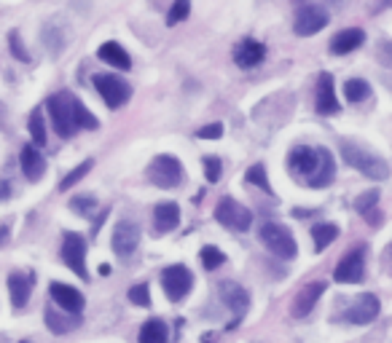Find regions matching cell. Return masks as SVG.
<instances>
[{
  "instance_id": "1",
  "label": "cell",
  "mask_w": 392,
  "mask_h": 343,
  "mask_svg": "<svg viewBox=\"0 0 392 343\" xmlns=\"http://www.w3.org/2000/svg\"><path fill=\"white\" fill-rule=\"evenodd\" d=\"M341 159L350 164L352 169H357L360 174L371 177V180H387L390 177V167L387 161L368 153L363 148L352 145V143H341Z\"/></svg>"
},
{
  "instance_id": "2",
  "label": "cell",
  "mask_w": 392,
  "mask_h": 343,
  "mask_svg": "<svg viewBox=\"0 0 392 343\" xmlns=\"http://www.w3.org/2000/svg\"><path fill=\"white\" fill-rule=\"evenodd\" d=\"M76 100L78 97H73L70 92H62V94H54L46 107H49V116H52V124H54L57 134L62 137V140H70L73 134L78 132V124H76Z\"/></svg>"
},
{
  "instance_id": "3",
  "label": "cell",
  "mask_w": 392,
  "mask_h": 343,
  "mask_svg": "<svg viewBox=\"0 0 392 343\" xmlns=\"http://www.w3.org/2000/svg\"><path fill=\"white\" fill-rule=\"evenodd\" d=\"M258 239H261V244H263L266 250L274 252V255L283 258V260H293L298 255V244H296V239H293V234H290L285 225L274 223V220L261 225Z\"/></svg>"
},
{
  "instance_id": "4",
  "label": "cell",
  "mask_w": 392,
  "mask_h": 343,
  "mask_svg": "<svg viewBox=\"0 0 392 343\" xmlns=\"http://www.w3.org/2000/svg\"><path fill=\"white\" fill-rule=\"evenodd\" d=\"M95 89L100 92V97L105 100V105L110 110L124 107L129 102V97H132V86L124 78H119V76H113V73H100V76H95Z\"/></svg>"
},
{
  "instance_id": "5",
  "label": "cell",
  "mask_w": 392,
  "mask_h": 343,
  "mask_svg": "<svg viewBox=\"0 0 392 343\" xmlns=\"http://www.w3.org/2000/svg\"><path fill=\"white\" fill-rule=\"evenodd\" d=\"M215 220L220 225H226L229 231L244 234V231L253 225V215H250V210H247L244 204L234 201L231 196H223L215 207Z\"/></svg>"
},
{
  "instance_id": "6",
  "label": "cell",
  "mask_w": 392,
  "mask_h": 343,
  "mask_svg": "<svg viewBox=\"0 0 392 343\" xmlns=\"http://www.w3.org/2000/svg\"><path fill=\"white\" fill-rule=\"evenodd\" d=\"M183 164L175 159V156H156V159L150 161L148 167V180L156 188H177V185L183 183Z\"/></svg>"
},
{
  "instance_id": "7",
  "label": "cell",
  "mask_w": 392,
  "mask_h": 343,
  "mask_svg": "<svg viewBox=\"0 0 392 343\" xmlns=\"http://www.w3.org/2000/svg\"><path fill=\"white\" fill-rule=\"evenodd\" d=\"M328 25V13L314 6V3H296V19H293V30L301 38H309V35H317L323 27Z\"/></svg>"
},
{
  "instance_id": "8",
  "label": "cell",
  "mask_w": 392,
  "mask_h": 343,
  "mask_svg": "<svg viewBox=\"0 0 392 343\" xmlns=\"http://www.w3.org/2000/svg\"><path fill=\"white\" fill-rule=\"evenodd\" d=\"M162 287L170 301H183L194 287V274L186 265H167L162 271Z\"/></svg>"
},
{
  "instance_id": "9",
  "label": "cell",
  "mask_w": 392,
  "mask_h": 343,
  "mask_svg": "<svg viewBox=\"0 0 392 343\" xmlns=\"http://www.w3.org/2000/svg\"><path fill=\"white\" fill-rule=\"evenodd\" d=\"M62 263L68 265L76 277L89 282V271H86V241L81 234H65L62 241Z\"/></svg>"
},
{
  "instance_id": "10",
  "label": "cell",
  "mask_w": 392,
  "mask_h": 343,
  "mask_svg": "<svg viewBox=\"0 0 392 343\" xmlns=\"http://www.w3.org/2000/svg\"><path fill=\"white\" fill-rule=\"evenodd\" d=\"M287 167H290V172L296 174L298 180L309 183L311 177H314V172H317V167H320V148L309 145L293 148L290 156H287Z\"/></svg>"
},
{
  "instance_id": "11",
  "label": "cell",
  "mask_w": 392,
  "mask_h": 343,
  "mask_svg": "<svg viewBox=\"0 0 392 343\" xmlns=\"http://www.w3.org/2000/svg\"><path fill=\"white\" fill-rule=\"evenodd\" d=\"M333 279H336L338 284H357V282H363L365 279V247H355V250L347 252V255L341 258V263L336 265Z\"/></svg>"
},
{
  "instance_id": "12",
  "label": "cell",
  "mask_w": 392,
  "mask_h": 343,
  "mask_svg": "<svg viewBox=\"0 0 392 343\" xmlns=\"http://www.w3.org/2000/svg\"><path fill=\"white\" fill-rule=\"evenodd\" d=\"M379 298L374 292H363V295H357V298H352V303L344 308V314L341 319L344 322H352V325H368V322H374L379 317Z\"/></svg>"
},
{
  "instance_id": "13",
  "label": "cell",
  "mask_w": 392,
  "mask_h": 343,
  "mask_svg": "<svg viewBox=\"0 0 392 343\" xmlns=\"http://www.w3.org/2000/svg\"><path fill=\"white\" fill-rule=\"evenodd\" d=\"M218 295H220L223 306L234 314V322H239V319L247 314V308H250V295H247V290H244L242 284H237V282H220V284H218Z\"/></svg>"
},
{
  "instance_id": "14",
  "label": "cell",
  "mask_w": 392,
  "mask_h": 343,
  "mask_svg": "<svg viewBox=\"0 0 392 343\" xmlns=\"http://www.w3.org/2000/svg\"><path fill=\"white\" fill-rule=\"evenodd\" d=\"M113 252L119 258H132L137 252V244H140V225L132 223V220H121L113 231Z\"/></svg>"
},
{
  "instance_id": "15",
  "label": "cell",
  "mask_w": 392,
  "mask_h": 343,
  "mask_svg": "<svg viewBox=\"0 0 392 343\" xmlns=\"http://www.w3.org/2000/svg\"><path fill=\"white\" fill-rule=\"evenodd\" d=\"M325 290H328V284H325V282H309V284H304L301 292L293 298V308H290V314H293L296 319L309 317L311 308L317 306V301L323 298Z\"/></svg>"
},
{
  "instance_id": "16",
  "label": "cell",
  "mask_w": 392,
  "mask_h": 343,
  "mask_svg": "<svg viewBox=\"0 0 392 343\" xmlns=\"http://www.w3.org/2000/svg\"><path fill=\"white\" fill-rule=\"evenodd\" d=\"M314 105H317L320 116H336L338 113V100L331 73H320L317 76V100H314Z\"/></svg>"
},
{
  "instance_id": "17",
  "label": "cell",
  "mask_w": 392,
  "mask_h": 343,
  "mask_svg": "<svg viewBox=\"0 0 392 343\" xmlns=\"http://www.w3.org/2000/svg\"><path fill=\"white\" fill-rule=\"evenodd\" d=\"M49 295H52V301H54L62 311H68V314H81L83 311V295L76 287H70V284H62V282H54L52 287H49Z\"/></svg>"
},
{
  "instance_id": "18",
  "label": "cell",
  "mask_w": 392,
  "mask_h": 343,
  "mask_svg": "<svg viewBox=\"0 0 392 343\" xmlns=\"http://www.w3.org/2000/svg\"><path fill=\"white\" fill-rule=\"evenodd\" d=\"M263 56H266V49H263V43L256 38H242L234 46V62L242 67V70H250V67L261 65Z\"/></svg>"
},
{
  "instance_id": "19",
  "label": "cell",
  "mask_w": 392,
  "mask_h": 343,
  "mask_svg": "<svg viewBox=\"0 0 392 343\" xmlns=\"http://www.w3.org/2000/svg\"><path fill=\"white\" fill-rule=\"evenodd\" d=\"M19 161H22V172L30 183H38L43 174H46V159L41 156V150L35 145H25L22 153H19Z\"/></svg>"
},
{
  "instance_id": "20",
  "label": "cell",
  "mask_w": 392,
  "mask_h": 343,
  "mask_svg": "<svg viewBox=\"0 0 392 343\" xmlns=\"http://www.w3.org/2000/svg\"><path fill=\"white\" fill-rule=\"evenodd\" d=\"M180 225V207L175 201H164L153 210V228L156 234H170Z\"/></svg>"
},
{
  "instance_id": "21",
  "label": "cell",
  "mask_w": 392,
  "mask_h": 343,
  "mask_svg": "<svg viewBox=\"0 0 392 343\" xmlns=\"http://www.w3.org/2000/svg\"><path fill=\"white\" fill-rule=\"evenodd\" d=\"M32 274H19L14 271L8 277V292H11V306L14 308H25L30 301V292H32Z\"/></svg>"
},
{
  "instance_id": "22",
  "label": "cell",
  "mask_w": 392,
  "mask_h": 343,
  "mask_svg": "<svg viewBox=\"0 0 392 343\" xmlns=\"http://www.w3.org/2000/svg\"><path fill=\"white\" fill-rule=\"evenodd\" d=\"M81 325L78 314H68V311H57L54 306H46V327L54 332V335H65V332L76 330Z\"/></svg>"
},
{
  "instance_id": "23",
  "label": "cell",
  "mask_w": 392,
  "mask_h": 343,
  "mask_svg": "<svg viewBox=\"0 0 392 343\" xmlns=\"http://www.w3.org/2000/svg\"><path fill=\"white\" fill-rule=\"evenodd\" d=\"M365 43V32L360 27H350V30H341L336 38L331 40V52L333 54H350L355 49H360Z\"/></svg>"
},
{
  "instance_id": "24",
  "label": "cell",
  "mask_w": 392,
  "mask_h": 343,
  "mask_svg": "<svg viewBox=\"0 0 392 343\" xmlns=\"http://www.w3.org/2000/svg\"><path fill=\"white\" fill-rule=\"evenodd\" d=\"M97 54H100V59H102L105 65H113L116 70H129V67H132V59H129V54L124 52V46H119L116 40H108V43H102Z\"/></svg>"
},
{
  "instance_id": "25",
  "label": "cell",
  "mask_w": 392,
  "mask_h": 343,
  "mask_svg": "<svg viewBox=\"0 0 392 343\" xmlns=\"http://www.w3.org/2000/svg\"><path fill=\"white\" fill-rule=\"evenodd\" d=\"M333 174H336L333 156H331V150H328V148H320V167H317L314 177H311L307 185H311V188H325V185L333 183Z\"/></svg>"
},
{
  "instance_id": "26",
  "label": "cell",
  "mask_w": 392,
  "mask_h": 343,
  "mask_svg": "<svg viewBox=\"0 0 392 343\" xmlns=\"http://www.w3.org/2000/svg\"><path fill=\"white\" fill-rule=\"evenodd\" d=\"M140 343H170V327H167V322L159 317L148 319L140 327Z\"/></svg>"
},
{
  "instance_id": "27",
  "label": "cell",
  "mask_w": 392,
  "mask_h": 343,
  "mask_svg": "<svg viewBox=\"0 0 392 343\" xmlns=\"http://www.w3.org/2000/svg\"><path fill=\"white\" fill-rule=\"evenodd\" d=\"M311 239H314V250L323 252L325 247H331L338 239V225L333 223H317L311 228Z\"/></svg>"
},
{
  "instance_id": "28",
  "label": "cell",
  "mask_w": 392,
  "mask_h": 343,
  "mask_svg": "<svg viewBox=\"0 0 392 343\" xmlns=\"http://www.w3.org/2000/svg\"><path fill=\"white\" fill-rule=\"evenodd\" d=\"M344 94H347L350 102H365L371 97V86L363 78H350L344 83Z\"/></svg>"
},
{
  "instance_id": "29",
  "label": "cell",
  "mask_w": 392,
  "mask_h": 343,
  "mask_svg": "<svg viewBox=\"0 0 392 343\" xmlns=\"http://www.w3.org/2000/svg\"><path fill=\"white\" fill-rule=\"evenodd\" d=\"M30 137H32L35 148L46 145V121H43V110H41V107L30 113Z\"/></svg>"
},
{
  "instance_id": "30",
  "label": "cell",
  "mask_w": 392,
  "mask_h": 343,
  "mask_svg": "<svg viewBox=\"0 0 392 343\" xmlns=\"http://www.w3.org/2000/svg\"><path fill=\"white\" fill-rule=\"evenodd\" d=\"M199 258H202V265L207 268V271H215V268H220V265H223V260H226V255L218 250V247H213V244L202 247Z\"/></svg>"
},
{
  "instance_id": "31",
  "label": "cell",
  "mask_w": 392,
  "mask_h": 343,
  "mask_svg": "<svg viewBox=\"0 0 392 343\" xmlns=\"http://www.w3.org/2000/svg\"><path fill=\"white\" fill-rule=\"evenodd\" d=\"M92 167H95V161H92V159H86L83 164H78L76 169L70 172L68 177H62V183H59V191H70V188L78 183V180H83V177L89 174V169H92Z\"/></svg>"
},
{
  "instance_id": "32",
  "label": "cell",
  "mask_w": 392,
  "mask_h": 343,
  "mask_svg": "<svg viewBox=\"0 0 392 343\" xmlns=\"http://www.w3.org/2000/svg\"><path fill=\"white\" fill-rule=\"evenodd\" d=\"M189 13H191V0H175L172 8H170V13H167V25L175 27V25H180V22H186Z\"/></svg>"
},
{
  "instance_id": "33",
  "label": "cell",
  "mask_w": 392,
  "mask_h": 343,
  "mask_svg": "<svg viewBox=\"0 0 392 343\" xmlns=\"http://www.w3.org/2000/svg\"><path fill=\"white\" fill-rule=\"evenodd\" d=\"M247 183H253L256 188H261L263 193H274V191H271L269 177H266V169H263L261 164H256V167H250V172H247Z\"/></svg>"
},
{
  "instance_id": "34",
  "label": "cell",
  "mask_w": 392,
  "mask_h": 343,
  "mask_svg": "<svg viewBox=\"0 0 392 343\" xmlns=\"http://www.w3.org/2000/svg\"><path fill=\"white\" fill-rule=\"evenodd\" d=\"M76 124H78V129H97L100 126V121L86 110L81 100H76Z\"/></svg>"
},
{
  "instance_id": "35",
  "label": "cell",
  "mask_w": 392,
  "mask_h": 343,
  "mask_svg": "<svg viewBox=\"0 0 392 343\" xmlns=\"http://www.w3.org/2000/svg\"><path fill=\"white\" fill-rule=\"evenodd\" d=\"M97 207V198L95 196H73L70 198V210L83 215V217H89Z\"/></svg>"
},
{
  "instance_id": "36",
  "label": "cell",
  "mask_w": 392,
  "mask_h": 343,
  "mask_svg": "<svg viewBox=\"0 0 392 343\" xmlns=\"http://www.w3.org/2000/svg\"><path fill=\"white\" fill-rule=\"evenodd\" d=\"M379 204V191H365V193H360V196L355 198V210L360 212V215H365L368 210H376Z\"/></svg>"
},
{
  "instance_id": "37",
  "label": "cell",
  "mask_w": 392,
  "mask_h": 343,
  "mask_svg": "<svg viewBox=\"0 0 392 343\" xmlns=\"http://www.w3.org/2000/svg\"><path fill=\"white\" fill-rule=\"evenodd\" d=\"M129 301L135 306H140V308H148L150 306V290H148V284L143 282V284H135L132 290H129Z\"/></svg>"
},
{
  "instance_id": "38",
  "label": "cell",
  "mask_w": 392,
  "mask_h": 343,
  "mask_svg": "<svg viewBox=\"0 0 392 343\" xmlns=\"http://www.w3.org/2000/svg\"><path fill=\"white\" fill-rule=\"evenodd\" d=\"M220 169H223V167H220V159H215V156H207V159H204V174H207L210 183H218V180H220Z\"/></svg>"
},
{
  "instance_id": "39",
  "label": "cell",
  "mask_w": 392,
  "mask_h": 343,
  "mask_svg": "<svg viewBox=\"0 0 392 343\" xmlns=\"http://www.w3.org/2000/svg\"><path fill=\"white\" fill-rule=\"evenodd\" d=\"M196 137L199 140H218V137H223V124H207L202 129H196Z\"/></svg>"
},
{
  "instance_id": "40",
  "label": "cell",
  "mask_w": 392,
  "mask_h": 343,
  "mask_svg": "<svg viewBox=\"0 0 392 343\" xmlns=\"http://www.w3.org/2000/svg\"><path fill=\"white\" fill-rule=\"evenodd\" d=\"M11 40V54H14L16 59H22V62H30V54L25 52V46H22V38H19V32H11L8 35Z\"/></svg>"
},
{
  "instance_id": "41",
  "label": "cell",
  "mask_w": 392,
  "mask_h": 343,
  "mask_svg": "<svg viewBox=\"0 0 392 343\" xmlns=\"http://www.w3.org/2000/svg\"><path fill=\"white\" fill-rule=\"evenodd\" d=\"M379 56H381V65L392 67V43L390 40H381V46H379Z\"/></svg>"
},
{
  "instance_id": "42",
  "label": "cell",
  "mask_w": 392,
  "mask_h": 343,
  "mask_svg": "<svg viewBox=\"0 0 392 343\" xmlns=\"http://www.w3.org/2000/svg\"><path fill=\"white\" fill-rule=\"evenodd\" d=\"M363 217H365V220H368L371 225H381V212H379V210H368V212L363 215Z\"/></svg>"
},
{
  "instance_id": "43",
  "label": "cell",
  "mask_w": 392,
  "mask_h": 343,
  "mask_svg": "<svg viewBox=\"0 0 392 343\" xmlns=\"http://www.w3.org/2000/svg\"><path fill=\"white\" fill-rule=\"evenodd\" d=\"M8 234H11V228H8V225H0V247L8 244Z\"/></svg>"
},
{
  "instance_id": "44",
  "label": "cell",
  "mask_w": 392,
  "mask_h": 343,
  "mask_svg": "<svg viewBox=\"0 0 392 343\" xmlns=\"http://www.w3.org/2000/svg\"><path fill=\"white\" fill-rule=\"evenodd\" d=\"M22 343H28V341H22Z\"/></svg>"
}]
</instances>
